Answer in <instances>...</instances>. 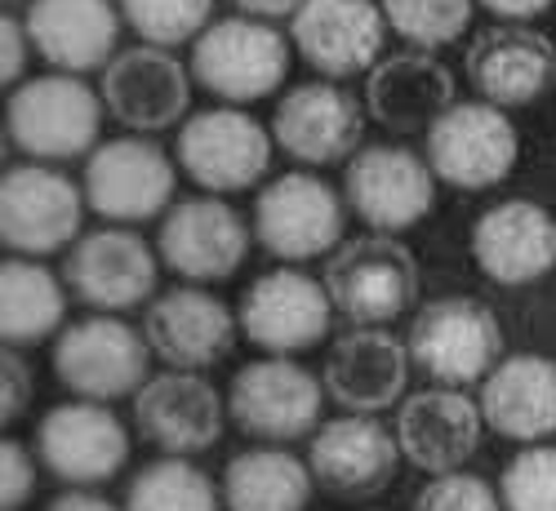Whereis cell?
<instances>
[{
	"mask_svg": "<svg viewBox=\"0 0 556 511\" xmlns=\"http://www.w3.org/2000/svg\"><path fill=\"white\" fill-rule=\"evenodd\" d=\"M472 89L494 107H530L556 80V44L530 23H494L463 54Z\"/></svg>",
	"mask_w": 556,
	"mask_h": 511,
	"instance_id": "obj_22",
	"label": "cell"
},
{
	"mask_svg": "<svg viewBox=\"0 0 556 511\" xmlns=\"http://www.w3.org/2000/svg\"><path fill=\"white\" fill-rule=\"evenodd\" d=\"M148 334L121 316H89L63 324L54 338V379L80 400H121L148 383Z\"/></svg>",
	"mask_w": 556,
	"mask_h": 511,
	"instance_id": "obj_7",
	"label": "cell"
},
{
	"mask_svg": "<svg viewBox=\"0 0 556 511\" xmlns=\"http://www.w3.org/2000/svg\"><path fill=\"white\" fill-rule=\"evenodd\" d=\"M23 23L31 50L67 76L103 72L121 54V14L112 0H31Z\"/></svg>",
	"mask_w": 556,
	"mask_h": 511,
	"instance_id": "obj_26",
	"label": "cell"
},
{
	"mask_svg": "<svg viewBox=\"0 0 556 511\" xmlns=\"http://www.w3.org/2000/svg\"><path fill=\"white\" fill-rule=\"evenodd\" d=\"M125 511H218V485L188 458H156L125 489Z\"/></svg>",
	"mask_w": 556,
	"mask_h": 511,
	"instance_id": "obj_32",
	"label": "cell"
},
{
	"mask_svg": "<svg viewBox=\"0 0 556 511\" xmlns=\"http://www.w3.org/2000/svg\"><path fill=\"white\" fill-rule=\"evenodd\" d=\"M103 112H108L103 94H94L80 76L50 72L14 85L5 103V133L23 156L40 165L80 161L99 148Z\"/></svg>",
	"mask_w": 556,
	"mask_h": 511,
	"instance_id": "obj_1",
	"label": "cell"
},
{
	"mask_svg": "<svg viewBox=\"0 0 556 511\" xmlns=\"http://www.w3.org/2000/svg\"><path fill=\"white\" fill-rule=\"evenodd\" d=\"M481 10H490L498 23H530L539 14H547L556 0H477Z\"/></svg>",
	"mask_w": 556,
	"mask_h": 511,
	"instance_id": "obj_40",
	"label": "cell"
},
{
	"mask_svg": "<svg viewBox=\"0 0 556 511\" xmlns=\"http://www.w3.org/2000/svg\"><path fill=\"white\" fill-rule=\"evenodd\" d=\"M472 258L503 290L534 285L556 267V214L539 201H498L472 222Z\"/></svg>",
	"mask_w": 556,
	"mask_h": 511,
	"instance_id": "obj_23",
	"label": "cell"
},
{
	"mask_svg": "<svg viewBox=\"0 0 556 511\" xmlns=\"http://www.w3.org/2000/svg\"><path fill=\"white\" fill-rule=\"evenodd\" d=\"M67 281L31 258H5L0 267V338L5 347H36L63 334Z\"/></svg>",
	"mask_w": 556,
	"mask_h": 511,
	"instance_id": "obj_31",
	"label": "cell"
},
{
	"mask_svg": "<svg viewBox=\"0 0 556 511\" xmlns=\"http://www.w3.org/2000/svg\"><path fill=\"white\" fill-rule=\"evenodd\" d=\"M405 347L437 387H468L503 360V330L477 298H437L414 316Z\"/></svg>",
	"mask_w": 556,
	"mask_h": 511,
	"instance_id": "obj_6",
	"label": "cell"
},
{
	"mask_svg": "<svg viewBox=\"0 0 556 511\" xmlns=\"http://www.w3.org/2000/svg\"><path fill=\"white\" fill-rule=\"evenodd\" d=\"M326 290L334 311L352 324H388L419 298V263L414 250L388 231L343 241L326 258Z\"/></svg>",
	"mask_w": 556,
	"mask_h": 511,
	"instance_id": "obj_4",
	"label": "cell"
},
{
	"mask_svg": "<svg viewBox=\"0 0 556 511\" xmlns=\"http://www.w3.org/2000/svg\"><path fill=\"white\" fill-rule=\"evenodd\" d=\"M326 383L307 374L290 356H263L231 374L227 387V418L245 436L267 445H290L320 427Z\"/></svg>",
	"mask_w": 556,
	"mask_h": 511,
	"instance_id": "obj_5",
	"label": "cell"
},
{
	"mask_svg": "<svg viewBox=\"0 0 556 511\" xmlns=\"http://www.w3.org/2000/svg\"><path fill=\"white\" fill-rule=\"evenodd\" d=\"M312 468L281 445H258L237 453L223 468V507L227 511H307Z\"/></svg>",
	"mask_w": 556,
	"mask_h": 511,
	"instance_id": "obj_30",
	"label": "cell"
},
{
	"mask_svg": "<svg viewBox=\"0 0 556 511\" xmlns=\"http://www.w3.org/2000/svg\"><path fill=\"white\" fill-rule=\"evenodd\" d=\"M481 400L463 396L458 387H428L401 400L392 432L405 462H414L428 476H445L458 472L463 462H472V453L481 449Z\"/></svg>",
	"mask_w": 556,
	"mask_h": 511,
	"instance_id": "obj_24",
	"label": "cell"
},
{
	"mask_svg": "<svg viewBox=\"0 0 556 511\" xmlns=\"http://www.w3.org/2000/svg\"><path fill=\"white\" fill-rule=\"evenodd\" d=\"M241 14H250V18H294L299 10H303V0H231Z\"/></svg>",
	"mask_w": 556,
	"mask_h": 511,
	"instance_id": "obj_42",
	"label": "cell"
},
{
	"mask_svg": "<svg viewBox=\"0 0 556 511\" xmlns=\"http://www.w3.org/2000/svg\"><path fill=\"white\" fill-rule=\"evenodd\" d=\"M85 196L54 165H14L0 178V241L23 258L72 250L80 237Z\"/></svg>",
	"mask_w": 556,
	"mask_h": 511,
	"instance_id": "obj_10",
	"label": "cell"
},
{
	"mask_svg": "<svg viewBox=\"0 0 556 511\" xmlns=\"http://www.w3.org/2000/svg\"><path fill=\"white\" fill-rule=\"evenodd\" d=\"M343 196L316 174H281L254 201V241L290 267L343 245Z\"/></svg>",
	"mask_w": 556,
	"mask_h": 511,
	"instance_id": "obj_9",
	"label": "cell"
},
{
	"mask_svg": "<svg viewBox=\"0 0 556 511\" xmlns=\"http://www.w3.org/2000/svg\"><path fill=\"white\" fill-rule=\"evenodd\" d=\"M365 107L334 80H303L286 89L271 112V138L299 165H339L361 152Z\"/></svg>",
	"mask_w": 556,
	"mask_h": 511,
	"instance_id": "obj_17",
	"label": "cell"
},
{
	"mask_svg": "<svg viewBox=\"0 0 556 511\" xmlns=\"http://www.w3.org/2000/svg\"><path fill=\"white\" fill-rule=\"evenodd\" d=\"M343 201L365 227L396 237L428 218L437 201V174L409 148L369 143L343 169Z\"/></svg>",
	"mask_w": 556,
	"mask_h": 511,
	"instance_id": "obj_14",
	"label": "cell"
},
{
	"mask_svg": "<svg viewBox=\"0 0 556 511\" xmlns=\"http://www.w3.org/2000/svg\"><path fill=\"white\" fill-rule=\"evenodd\" d=\"M134 427L174 458L205 453L223 436V396L197 369H165L134 392Z\"/></svg>",
	"mask_w": 556,
	"mask_h": 511,
	"instance_id": "obj_20",
	"label": "cell"
},
{
	"mask_svg": "<svg viewBox=\"0 0 556 511\" xmlns=\"http://www.w3.org/2000/svg\"><path fill=\"white\" fill-rule=\"evenodd\" d=\"M36 476H40L36 449L5 436V445H0V511H23L36 494Z\"/></svg>",
	"mask_w": 556,
	"mask_h": 511,
	"instance_id": "obj_37",
	"label": "cell"
},
{
	"mask_svg": "<svg viewBox=\"0 0 556 511\" xmlns=\"http://www.w3.org/2000/svg\"><path fill=\"white\" fill-rule=\"evenodd\" d=\"M271 143L276 138L241 107H205L178 125L174 156L205 196H231L250 192L271 169Z\"/></svg>",
	"mask_w": 556,
	"mask_h": 511,
	"instance_id": "obj_3",
	"label": "cell"
},
{
	"mask_svg": "<svg viewBox=\"0 0 556 511\" xmlns=\"http://www.w3.org/2000/svg\"><path fill=\"white\" fill-rule=\"evenodd\" d=\"M481 413L494 436L517 445L556 436V360L539 352L498 360L481 383Z\"/></svg>",
	"mask_w": 556,
	"mask_h": 511,
	"instance_id": "obj_28",
	"label": "cell"
},
{
	"mask_svg": "<svg viewBox=\"0 0 556 511\" xmlns=\"http://www.w3.org/2000/svg\"><path fill=\"white\" fill-rule=\"evenodd\" d=\"M330 311L334 303L326 281H312L307 271L286 263L250 281V290L241 294L237 320L250 347L267 356H299V352H312L316 343H326Z\"/></svg>",
	"mask_w": 556,
	"mask_h": 511,
	"instance_id": "obj_12",
	"label": "cell"
},
{
	"mask_svg": "<svg viewBox=\"0 0 556 511\" xmlns=\"http://www.w3.org/2000/svg\"><path fill=\"white\" fill-rule=\"evenodd\" d=\"M31 396H36V374H31L23 347H5L0 352V423L5 427L18 423Z\"/></svg>",
	"mask_w": 556,
	"mask_h": 511,
	"instance_id": "obj_38",
	"label": "cell"
},
{
	"mask_svg": "<svg viewBox=\"0 0 556 511\" xmlns=\"http://www.w3.org/2000/svg\"><path fill=\"white\" fill-rule=\"evenodd\" d=\"M237 330V311L201 285H178L169 294H156L143 320L152 356H161L169 369H197V374L231 356Z\"/></svg>",
	"mask_w": 556,
	"mask_h": 511,
	"instance_id": "obj_25",
	"label": "cell"
},
{
	"mask_svg": "<svg viewBox=\"0 0 556 511\" xmlns=\"http://www.w3.org/2000/svg\"><path fill=\"white\" fill-rule=\"evenodd\" d=\"M521 133L494 103H454L428 125V165L445 188L485 192L517 169Z\"/></svg>",
	"mask_w": 556,
	"mask_h": 511,
	"instance_id": "obj_8",
	"label": "cell"
},
{
	"mask_svg": "<svg viewBox=\"0 0 556 511\" xmlns=\"http://www.w3.org/2000/svg\"><path fill=\"white\" fill-rule=\"evenodd\" d=\"M414 511H503V498L472 472H445L414 494Z\"/></svg>",
	"mask_w": 556,
	"mask_h": 511,
	"instance_id": "obj_36",
	"label": "cell"
},
{
	"mask_svg": "<svg viewBox=\"0 0 556 511\" xmlns=\"http://www.w3.org/2000/svg\"><path fill=\"white\" fill-rule=\"evenodd\" d=\"M396 462H401L396 432L379 423V413H343L312 432L307 468L330 498L343 502L379 498L396 476Z\"/></svg>",
	"mask_w": 556,
	"mask_h": 511,
	"instance_id": "obj_18",
	"label": "cell"
},
{
	"mask_svg": "<svg viewBox=\"0 0 556 511\" xmlns=\"http://www.w3.org/2000/svg\"><path fill=\"white\" fill-rule=\"evenodd\" d=\"M5 5H10V0H5Z\"/></svg>",
	"mask_w": 556,
	"mask_h": 511,
	"instance_id": "obj_43",
	"label": "cell"
},
{
	"mask_svg": "<svg viewBox=\"0 0 556 511\" xmlns=\"http://www.w3.org/2000/svg\"><path fill=\"white\" fill-rule=\"evenodd\" d=\"M161 254L129 227H99L67 250L63 258V281L67 290L94 311H129L156 294Z\"/></svg>",
	"mask_w": 556,
	"mask_h": 511,
	"instance_id": "obj_16",
	"label": "cell"
},
{
	"mask_svg": "<svg viewBox=\"0 0 556 511\" xmlns=\"http://www.w3.org/2000/svg\"><path fill=\"white\" fill-rule=\"evenodd\" d=\"M388 18L375 0H303L294 14V50L326 80H348L383 63Z\"/></svg>",
	"mask_w": 556,
	"mask_h": 511,
	"instance_id": "obj_19",
	"label": "cell"
},
{
	"mask_svg": "<svg viewBox=\"0 0 556 511\" xmlns=\"http://www.w3.org/2000/svg\"><path fill=\"white\" fill-rule=\"evenodd\" d=\"M388 27L414 50L454 44L472 23V0H379Z\"/></svg>",
	"mask_w": 556,
	"mask_h": 511,
	"instance_id": "obj_33",
	"label": "cell"
},
{
	"mask_svg": "<svg viewBox=\"0 0 556 511\" xmlns=\"http://www.w3.org/2000/svg\"><path fill=\"white\" fill-rule=\"evenodd\" d=\"M214 0H121V18L138 31L143 44H188L210 27Z\"/></svg>",
	"mask_w": 556,
	"mask_h": 511,
	"instance_id": "obj_34",
	"label": "cell"
},
{
	"mask_svg": "<svg viewBox=\"0 0 556 511\" xmlns=\"http://www.w3.org/2000/svg\"><path fill=\"white\" fill-rule=\"evenodd\" d=\"M326 392L348 413H383L401 400L409 383V347L375 324H356L334 338L326 360Z\"/></svg>",
	"mask_w": 556,
	"mask_h": 511,
	"instance_id": "obj_27",
	"label": "cell"
},
{
	"mask_svg": "<svg viewBox=\"0 0 556 511\" xmlns=\"http://www.w3.org/2000/svg\"><path fill=\"white\" fill-rule=\"evenodd\" d=\"M31 436L40 468L76 489L112 481L129 462V432L99 400H63L45 409Z\"/></svg>",
	"mask_w": 556,
	"mask_h": 511,
	"instance_id": "obj_15",
	"label": "cell"
},
{
	"mask_svg": "<svg viewBox=\"0 0 556 511\" xmlns=\"http://www.w3.org/2000/svg\"><path fill=\"white\" fill-rule=\"evenodd\" d=\"M45 511H125V507H116V502H108L103 494H89V489H67V494H59V498H50L45 502Z\"/></svg>",
	"mask_w": 556,
	"mask_h": 511,
	"instance_id": "obj_41",
	"label": "cell"
},
{
	"mask_svg": "<svg viewBox=\"0 0 556 511\" xmlns=\"http://www.w3.org/2000/svg\"><path fill=\"white\" fill-rule=\"evenodd\" d=\"M290 44L267 18H218L192 40V80L223 107H245L286 85Z\"/></svg>",
	"mask_w": 556,
	"mask_h": 511,
	"instance_id": "obj_2",
	"label": "cell"
},
{
	"mask_svg": "<svg viewBox=\"0 0 556 511\" xmlns=\"http://www.w3.org/2000/svg\"><path fill=\"white\" fill-rule=\"evenodd\" d=\"M503 511H556V445H526L503 468Z\"/></svg>",
	"mask_w": 556,
	"mask_h": 511,
	"instance_id": "obj_35",
	"label": "cell"
},
{
	"mask_svg": "<svg viewBox=\"0 0 556 511\" xmlns=\"http://www.w3.org/2000/svg\"><path fill=\"white\" fill-rule=\"evenodd\" d=\"M174 188V161L143 133L108 138L85 161V205L108 222H148L165 214Z\"/></svg>",
	"mask_w": 556,
	"mask_h": 511,
	"instance_id": "obj_11",
	"label": "cell"
},
{
	"mask_svg": "<svg viewBox=\"0 0 556 511\" xmlns=\"http://www.w3.org/2000/svg\"><path fill=\"white\" fill-rule=\"evenodd\" d=\"M254 241V222L223 196H192L165 209L156 254L188 285H214L237 276Z\"/></svg>",
	"mask_w": 556,
	"mask_h": 511,
	"instance_id": "obj_13",
	"label": "cell"
},
{
	"mask_svg": "<svg viewBox=\"0 0 556 511\" xmlns=\"http://www.w3.org/2000/svg\"><path fill=\"white\" fill-rule=\"evenodd\" d=\"M27 50H31V36H27V23L18 18H0V80H18L23 85V72H27Z\"/></svg>",
	"mask_w": 556,
	"mask_h": 511,
	"instance_id": "obj_39",
	"label": "cell"
},
{
	"mask_svg": "<svg viewBox=\"0 0 556 511\" xmlns=\"http://www.w3.org/2000/svg\"><path fill=\"white\" fill-rule=\"evenodd\" d=\"M454 99V72L437 63L428 50H409L383 59L365 80V107L383 129L414 133L432 125L441 112H450Z\"/></svg>",
	"mask_w": 556,
	"mask_h": 511,
	"instance_id": "obj_29",
	"label": "cell"
},
{
	"mask_svg": "<svg viewBox=\"0 0 556 511\" xmlns=\"http://www.w3.org/2000/svg\"><path fill=\"white\" fill-rule=\"evenodd\" d=\"M103 103L134 133H161L192 107V72L161 44H129L103 67Z\"/></svg>",
	"mask_w": 556,
	"mask_h": 511,
	"instance_id": "obj_21",
	"label": "cell"
}]
</instances>
